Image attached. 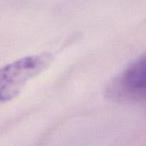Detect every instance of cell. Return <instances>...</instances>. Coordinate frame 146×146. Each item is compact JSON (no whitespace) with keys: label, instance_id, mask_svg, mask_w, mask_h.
<instances>
[{"label":"cell","instance_id":"1","mask_svg":"<svg viewBox=\"0 0 146 146\" xmlns=\"http://www.w3.org/2000/svg\"><path fill=\"white\" fill-rule=\"evenodd\" d=\"M53 60L49 52L27 55L0 67V102L16 97L29 80L42 73Z\"/></svg>","mask_w":146,"mask_h":146},{"label":"cell","instance_id":"2","mask_svg":"<svg viewBox=\"0 0 146 146\" xmlns=\"http://www.w3.org/2000/svg\"><path fill=\"white\" fill-rule=\"evenodd\" d=\"M107 93L120 101L146 99V53L130 63L112 81Z\"/></svg>","mask_w":146,"mask_h":146}]
</instances>
